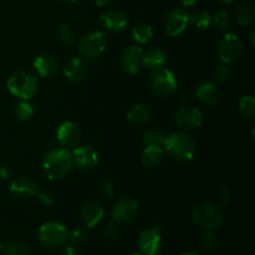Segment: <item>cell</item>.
<instances>
[{
  "label": "cell",
  "mask_w": 255,
  "mask_h": 255,
  "mask_svg": "<svg viewBox=\"0 0 255 255\" xmlns=\"http://www.w3.org/2000/svg\"><path fill=\"white\" fill-rule=\"evenodd\" d=\"M72 166L71 152L65 148L52 149L42 159V172L50 181L61 179L69 173Z\"/></svg>",
  "instance_id": "cell-1"
},
{
  "label": "cell",
  "mask_w": 255,
  "mask_h": 255,
  "mask_svg": "<svg viewBox=\"0 0 255 255\" xmlns=\"http://www.w3.org/2000/svg\"><path fill=\"white\" fill-rule=\"evenodd\" d=\"M163 149L179 162L191 161L196 154V142L184 132H173L164 138Z\"/></svg>",
  "instance_id": "cell-2"
},
{
  "label": "cell",
  "mask_w": 255,
  "mask_h": 255,
  "mask_svg": "<svg viewBox=\"0 0 255 255\" xmlns=\"http://www.w3.org/2000/svg\"><path fill=\"white\" fill-rule=\"evenodd\" d=\"M6 87L14 96L27 101L36 94L39 82L36 76L30 72L19 71L10 76L6 82Z\"/></svg>",
  "instance_id": "cell-3"
},
{
  "label": "cell",
  "mask_w": 255,
  "mask_h": 255,
  "mask_svg": "<svg viewBox=\"0 0 255 255\" xmlns=\"http://www.w3.org/2000/svg\"><path fill=\"white\" fill-rule=\"evenodd\" d=\"M10 193L14 196L24 198L26 196H31L41 201L42 203L50 206L54 203V197L50 192L40 189L39 186L29 177H17L10 184Z\"/></svg>",
  "instance_id": "cell-4"
},
{
  "label": "cell",
  "mask_w": 255,
  "mask_h": 255,
  "mask_svg": "<svg viewBox=\"0 0 255 255\" xmlns=\"http://www.w3.org/2000/svg\"><path fill=\"white\" fill-rule=\"evenodd\" d=\"M70 232L59 222H47L39 229V241L46 248L55 249L65 246L69 241Z\"/></svg>",
  "instance_id": "cell-5"
},
{
  "label": "cell",
  "mask_w": 255,
  "mask_h": 255,
  "mask_svg": "<svg viewBox=\"0 0 255 255\" xmlns=\"http://www.w3.org/2000/svg\"><path fill=\"white\" fill-rule=\"evenodd\" d=\"M106 47L107 40L101 31H94L85 35L77 44L79 54L86 59H97L104 54Z\"/></svg>",
  "instance_id": "cell-6"
},
{
  "label": "cell",
  "mask_w": 255,
  "mask_h": 255,
  "mask_svg": "<svg viewBox=\"0 0 255 255\" xmlns=\"http://www.w3.org/2000/svg\"><path fill=\"white\" fill-rule=\"evenodd\" d=\"M192 218L198 226L207 229L217 228L223 222V213L217 207L212 203H202L197 206L192 212Z\"/></svg>",
  "instance_id": "cell-7"
},
{
  "label": "cell",
  "mask_w": 255,
  "mask_h": 255,
  "mask_svg": "<svg viewBox=\"0 0 255 255\" xmlns=\"http://www.w3.org/2000/svg\"><path fill=\"white\" fill-rule=\"evenodd\" d=\"M149 86L158 96L167 97L176 92L178 82L171 70L161 67L149 76Z\"/></svg>",
  "instance_id": "cell-8"
},
{
  "label": "cell",
  "mask_w": 255,
  "mask_h": 255,
  "mask_svg": "<svg viewBox=\"0 0 255 255\" xmlns=\"http://www.w3.org/2000/svg\"><path fill=\"white\" fill-rule=\"evenodd\" d=\"M243 42L238 35L233 32H227L218 45V55L224 64H233L238 61L243 54Z\"/></svg>",
  "instance_id": "cell-9"
},
{
  "label": "cell",
  "mask_w": 255,
  "mask_h": 255,
  "mask_svg": "<svg viewBox=\"0 0 255 255\" xmlns=\"http://www.w3.org/2000/svg\"><path fill=\"white\" fill-rule=\"evenodd\" d=\"M137 246L143 255H159L162 251V238L158 228L144 229L137 238Z\"/></svg>",
  "instance_id": "cell-10"
},
{
  "label": "cell",
  "mask_w": 255,
  "mask_h": 255,
  "mask_svg": "<svg viewBox=\"0 0 255 255\" xmlns=\"http://www.w3.org/2000/svg\"><path fill=\"white\" fill-rule=\"evenodd\" d=\"M138 212V203L132 197H124L112 208V218L117 223H129Z\"/></svg>",
  "instance_id": "cell-11"
},
{
  "label": "cell",
  "mask_w": 255,
  "mask_h": 255,
  "mask_svg": "<svg viewBox=\"0 0 255 255\" xmlns=\"http://www.w3.org/2000/svg\"><path fill=\"white\" fill-rule=\"evenodd\" d=\"M189 24V15L182 9H174L167 14L164 19V31L168 36L181 35Z\"/></svg>",
  "instance_id": "cell-12"
},
{
  "label": "cell",
  "mask_w": 255,
  "mask_h": 255,
  "mask_svg": "<svg viewBox=\"0 0 255 255\" xmlns=\"http://www.w3.org/2000/svg\"><path fill=\"white\" fill-rule=\"evenodd\" d=\"M56 139L62 148H75L81 141V131L74 122L66 121L57 128Z\"/></svg>",
  "instance_id": "cell-13"
},
{
  "label": "cell",
  "mask_w": 255,
  "mask_h": 255,
  "mask_svg": "<svg viewBox=\"0 0 255 255\" xmlns=\"http://www.w3.org/2000/svg\"><path fill=\"white\" fill-rule=\"evenodd\" d=\"M203 124V114L196 107H182L176 115V125L178 128L191 131L202 126Z\"/></svg>",
  "instance_id": "cell-14"
},
{
  "label": "cell",
  "mask_w": 255,
  "mask_h": 255,
  "mask_svg": "<svg viewBox=\"0 0 255 255\" xmlns=\"http://www.w3.org/2000/svg\"><path fill=\"white\" fill-rule=\"evenodd\" d=\"M72 163L81 169H91L99 163V154L91 146L75 147L71 152Z\"/></svg>",
  "instance_id": "cell-15"
},
{
  "label": "cell",
  "mask_w": 255,
  "mask_h": 255,
  "mask_svg": "<svg viewBox=\"0 0 255 255\" xmlns=\"http://www.w3.org/2000/svg\"><path fill=\"white\" fill-rule=\"evenodd\" d=\"M143 61V50L139 46L132 45L124 51L121 56V67L126 74L134 75L139 71Z\"/></svg>",
  "instance_id": "cell-16"
},
{
  "label": "cell",
  "mask_w": 255,
  "mask_h": 255,
  "mask_svg": "<svg viewBox=\"0 0 255 255\" xmlns=\"http://www.w3.org/2000/svg\"><path fill=\"white\" fill-rule=\"evenodd\" d=\"M105 217V208L100 202L89 201L82 206L80 211V218L87 228H94Z\"/></svg>",
  "instance_id": "cell-17"
},
{
  "label": "cell",
  "mask_w": 255,
  "mask_h": 255,
  "mask_svg": "<svg viewBox=\"0 0 255 255\" xmlns=\"http://www.w3.org/2000/svg\"><path fill=\"white\" fill-rule=\"evenodd\" d=\"M99 22L105 30L110 32H121L128 25V19L126 15L121 11L110 10L100 15Z\"/></svg>",
  "instance_id": "cell-18"
},
{
  "label": "cell",
  "mask_w": 255,
  "mask_h": 255,
  "mask_svg": "<svg viewBox=\"0 0 255 255\" xmlns=\"http://www.w3.org/2000/svg\"><path fill=\"white\" fill-rule=\"evenodd\" d=\"M64 76L72 84H79L86 76V65L80 57H71L62 66Z\"/></svg>",
  "instance_id": "cell-19"
},
{
  "label": "cell",
  "mask_w": 255,
  "mask_h": 255,
  "mask_svg": "<svg viewBox=\"0 0 255 255\" xmlns=\"http://www.w3.org/2000/svg\"><path fill=\"white\" fill-rule=\"evenodd\" d=\"M35 70L41 77H51L59 71V61L52 54L45 52L39 55L32 62Z\"/></svg>",
  "instance_id": "cell-20"
},
{
  "label": "cell",
  "mask_w": 255,
  "mask_h": 255,
  "mask_svg": "<svg viewBox=\"0 0 255 255\" xmlns=\"http://www.w3.org/2000/svg\"><path fill=\"white\" fill-rule=\"evenodd\" d=\"M197 97L199 101L207 106H213L219 99V92L217 90L216 85L211 81H204L197 87L196 91Z\"/></svg>",
  "instance_id": "cell-21"
},
{
  "label": "cell",
  "mask_w": 255,
  "mask_h": 255,
  "mask_svg": "<svg viewBox=\"0 0 255 255\" xmlns=\"http://www.w3.org/2000/svg\"><path fill=\"white\" fill-rule=\"evenodd\" d=\"M142 64L148 67V69H161V67H163L167 64L166 52L161 49H157V47H152V49L143 52V61H142Z\"/></svg>",
  "instance_id": "cell-22"
},
{
  "label": "cell",
  "mask_w": 255,
  "mask_h": 255,
  "mask_svg": "<svg viewBox=\"0 0 255 255\" xmlns=\"http://www.w3.org/2000/svg\"><path fill=\"white\" fill-rule=\"evenodd\" d=\"M163 157V148L161 147H144L141 156V162L146 168H154L158 166Z\"/></svg>",
  "instance_id": "cell-23"
},
{
  "label": "cell",
  "mask_w": 255,
  "mask_h": 255,
  "mask_svg": "<svg viewBox=\"0 0 255 255\" xmlns=\"http://www.w3.org/2000/svg\"><path fill=\"white\" fill-rule=\"evenodd\" d=\"M149 117H151V115H149L148 109L143 105H134L127 112V120L133 126H143L144 124L148 122Z\"/></svg>",
  "instance_id": "cell-24"
},
{
  "label": "cell",
  "mask_w": 255,
  "mask_h": 255,
  "mask_svg": "<svg viewBox=\"0 0 255 255\" xmlns=\"http://www.w3.org/2000/svg\"><path fill=\"white\" fill-rule=\"evenodd\" d=\"M132 36L138 44H146L153 36V30L149 25L139 22V24H136L132 27Z\"/></svg>",
  "instance_id": "cell-25"
},
{
  "label": "cell",
  "mask_w": 255,
  "mask_h": 255,
  "mask_svg": "<svg viewBox=\"0 0 255 255\" xmlns=\"http://www.w3.org/2000/svg\"><path fill=\"white\" fill-rule=\"evenodd\" d=\"M164 136L163 132L161 129H149L148 132H146V134L143 136V144L144 147L151 146V147H161L163 148V143H164Z\"/></svg>",
  "instance_id": "cell-26"
},
{
  "label": "cell",
  "mask_w": 255,
  "mask_h": 255,
  "mask_svg": "<svg viewBox=\"0 0 255 255\" xmlns=\"http://www.w3.org/2000/svg\"><path fill=\"white\" fill-rule=\"evenodd\" d=\"M255 10L254 6L252 4H243L242 6H239L238 11H237V21L239 25H249L254 19Z\"/></svg>",
  "instance_id": "cell-27"
},
{
  "label": "cell",
  "mask_w": 255,
  "mask_h": 255,
  "mask_svg": "<svg viewBox=\"0 0 255 255\" xmlns=\"http://www.w3.org/2000/svg\"><path fill=\"white\" fill-rule=\"evenodd\" d=\"M239 111L247 119L253 120L255 116V99L252 95L243 96L239 101Z\"/></svg>",
  "instance_id": "cell-28"
},
{
  "label": "cell",
  "mask_w": 255,
  "mask_h": 255,
  "mask_svg": "<svg viewBox=\"0 0 255 255\" xmlns=\"http://www.w3.org/2000/svg\"><path fill=\"white\" fill-rule=\"evenodd\" d=\"M2 255H30L31 249L24 243H10L2 247Z\"/></svg>",
  "instance_id": "cell-29"
},
{
  "label": "cell",
  "mask_w": 255,
  "mask_h": 255,
  "mask_svg": "<svg viewBox=\"0 0 255 255\" xmlns=\"http://www.w3.org/2000/svg\"><path fill=\"white\" fill-rule=\"evenodd\" d=\"M189 22L194 25L198 29L204 30V29H208L212 24V19L209 16L208 12L206 11H198L196 14H193L192 16H189Z\"/></svg>",
  "instance_id": "cell-30"
},
{
  "label": "cell",
  "mask_w": 255,
  "mask_h": 255,
  "mask_svg": "<svg viewBox=\"0 0 255 255\" xmlns=\"http://www.w3.org/2000/svg\"><path fill=\"white\" fill-rule=\"evenodd\" d=\"M14 114L19 121H27L34 115V109L29 102L21 101L15 106Z\"/></svg>",
  "instance_id": "cell-31"
},
{
  "label": "cell",
  "mask_w": 255,
  "mask_h": 255,
  "mask_svg": "<svg viewBox=\"0 0 255 255\" xmlns=\"http://www.w3.org/2000/svg\"><path fill=\"white\" fill-rule=\"evenodd\" d=\"M201 246L204 251L213 252L214 249L218 247V238H217L216 233L212 231H207L202 234L201 238Z\"/></svg>",
  "instance_id": "cell-32"
},
{
  "label": "cell",
  "mask_w": 255,
  "mask_h": 255,
  "mask_svg": "<svg viewBox=\"0 0 255 255\" xmlns=\"http://www.w3.org/2000/svg\"><path fill=\"white\" fill-rule=\"evenodd\" d=\"M57 36H59V41L65 46H70L75 42V31L69 25H62L59 29Z\"/></svg>",
  "instance_id": "cell-33"
},
{
  "label": "cell",
  "mask_w": 255,
  "mask_h": 255,
  "mask_svg": "<svg viewBox=\"0 0 255 255\" xmlns=\"http://www.w3.org/2000/svg\"><path fill=\"white\" fill-rule=\"evenodd\" d=\"M213 21L219 30H228L231 26V16L224 10H219L214 14Z\"/></svg>",
  "instance_id": "cell-34"
},
{
  "label": "cell",
  "mask_w": 255,
  "mask_h": 255,
  "mask_svg": "<svg viewBox=\"0 0 255 255\" xmlns=\"http://www.w3.org/2000/svg\"><path fill=\"white\" fill-rule=\"evenodd\" d=\"M102 236L107 239V241H115L119 238L120 236V227L119 223L115 221L109 222L105 224L104 229H102Z\"/></svg>",
  "instance_id": "cell-35"
},
{
  "label": "cell",
  "mask_w": 255,
  "mask_h": 255,
  "mask_svg": "<svg viewBox=\"0 0 255 255\" xmlns=\"http://www.w3.org/2000/svg\"><path fill=\"white\" fill-rule=\"evenodd\" d=\"M218 198H219V203H221L222 206L229 207L234 201L233 192H232V189L229 188V187L222 186L218 192Z\"/></svg>",
  "instance_id": "cell-36"
},
{
  "label": "cell",
  "mask_w": 255,
  "mask_h": 255,
  "mask_svg": "<svg viewBox=\"0 0 255 255\" xmlns=\"http://www.w3.org/2000/svg\"><path fill=\"white\" fill-rule=\"evenodd\" d=\"M99 192L104 198L106 199H111L115 194V188H114V183L110 179L104 178L101 182H100L99 186Z\"/></svg>",
  "instance_id": "cell-37"
},
{
  "label": "cell",
  "mask_w": 255,
  "mask_h": 255,
  "mask_svg": "<svg viewBox=\"0 0 255 255\" xmlns=\"http://www.w3.org/2000/svg\"><path fill=\"white\" fill-rule=\"evenodd\" d=\"M87 238H89V236H87L86 231H85V229H81V228L74 229V231H72L69 236V239H71L72 243H75V244L85 243V242L87 241Z\"/></svg>",
  "instance_id": "cell-38"
},
{
  "label": "cell",
  "mask_w": 255,
  "mask_h": 255,
  "mask_svg": "<svg viewBox=\"0 0 255 255\" xmlns=\"http://www.w3.org/2000/svg\"><path fill=\"white\" fill-rule=\"evenodd\" d=\"M229 76H231V71H229V67L227 65L218 66L214 71V79L218 82H226L229 79Z\"/></svg>",
  "instance_id": "cell-39"
},
{
  "label": "cell",
  "mask_w": 255,
  "mask_h": 255,
  "mask_svg": "<svg viewBox=\"0 0 255 255\" xmlns=\"http://www.w3.org/2000/svg\"><path fill=\"white\" fill-rule=\"evenodd\" d=\"M61 255H81V253H80L79 249L75 248V247L67 246V247H65V248H64V251H62Z\"/></svg>",
  "instance_id": "cell-40"
},
{
  "label": "cell",
  "mask_w": 255,
  "mask_h": 255,
  "mask_svg": "<svg viewBox=\"0 0 255 255\" xmlns=\"http://www.w3.org/2000/svg\"><path fill=\"white\" fill-rule=\"evenodd\" d=\"M9 177H10L9 168L5 166H0V179H2V181H6V179H9Z\"/></svg>",
  "instance_id": "cell-41"
},
{
  "label": "cell",
  "mask_w": 255,
  "mask_h": 255,
  "mask_svg": "<svg viewBox=\"0 0 255 255\" xmlns=\"http://www.w3.org/2000/svg\"><path fill=\"white\" fill-rule=\"evenodd\" d=\"M181 2L184 6H193L197 2V0H181Z\"/></svg>",
  "instance_id": "cell-42"
},
{
  "label": "cell",
  "mask_w": 255,
  "mask_h": 255,
  "mask_svg": "<svg viewBox=\"0 0 255 255\" xmlns=\"http://www.w3.org/2000/svg\"><path fill=\"white\" fill-rule=\"evenodd\" d=\"M92 1H94V4L97 5V6H105L109 0H92Z\"/></svg>",
  "instance_id": "cell-43"
},
{
  "label": "cell",
  "mask_w": 255,
  "mask_h": 255,
  "mask_svg": "<svg viewBox=\"0 0 255 255\" xmlns=\"http://www.w3.org/2000/svg\"><path fill=\"white\" fill-rule=\"evenodd\" d=\"M179 102H181V105H187L189 102V99H188V96H187V95H182L181 96V100H179Z\"/></svg>",
  "instance_id": "cell-44"
},
{
  "label": "cell",
  "mask_w": 255,
  "mask_h": 255,
  "mask_svg": "<svg viewBox=\"0 0 255 255\" xmlns=\"http://www.w3.org/2000/svg\"><path fill=\"white\" fill-rule=\"evenodd\" d=\"M219 1L223 2V4H231V2L233 1V0H219Z\"/></svg>",
  "instance_id": "cell-45"
},
{
  "label": "cell",
  "mask_w": 255,
  "mask_h": 255,
  "mask_svg": "<svg viewBox=\"0 0 255 255\" xmlns=\"http://www.w3.org/2000/svg\"><path fill=\"white\" fill-rule=\"evenodd\" d=\"M183 255H203V254H199V253H196V252H189V253H186Z\"/></svg>",
  "instance_id": "cell-46"
},
{
  "label": "cell",
  "mask_w": 255,
  "mask_h": 255,
  "mask_svg": "<svg viewBox=\"0 0 255 255\" xmlns=\"http://www.w3.org/2000/svg\"><path fill=\"white\" fill-rule=\"evenodd\" d=\"M251 40H252V45H254V30L252 31V34H251Z\"/></svg>",
  "instance_id": "cell-47"
},
{
  "label": "cell",
  "mask_w": 255,
  "mask_h": 255,
  "mask_svg": "<svg viewBox=\"0 0 255 255\" xmlns=\"http://www.w3.org/2000/svg\"><path fill=\"white\" fill-rule=\"evenodd\" d=\"M62 1H67V2H72V1H76V0H62Z\"/></svg>",
  "instance_id": "cell-48"
},
{
  "label": "cell",
  "mask_w": 255,
  "mask_h": 255,
  "mask_svg": "<svg viewBox=\"0 0 255 255\" xmlns=\"http://www.w3.org/2000/svg\"><path fill=\"white\" fill-rule=\"evenodd\" d=\"M128 255H143L142 253H132V254H128Z\"/></svg>",
  "instance_id": "cell-49"
},
{
  "label": "cell",
  "mask_w": 255,
  "mask_h": 255,
  "mask_svg": "<svg viewBox=\"0 0 255 255\" xmlns=\"http://www.w3.org/2000/svg\"><path fill=\"white\" fill-rule=\"evenodd\" d=\"M1 251H2V244L0 243V252H1Z\"/></svg>",
  "instance_id": "cell-50"
}]
</instances>
